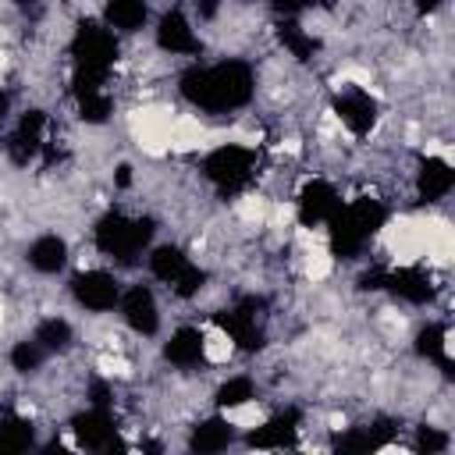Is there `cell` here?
Returning <instances> with one entry per match:
<instances>
[{
  "label": "cell",
  "instance_id": "6",
  "mask_svg": "<svg viewBox=\"0 0 455 455\" xmlns=\"http://www.w3.org/2000/svg\"><path fill=\"white\" fill-rule=\"evenodd\" d=\"M259 299L256 295H245V299H238L228 313H217V323H220V331L238 345V348H245V352H256L259 345H263V313H259Z\"/></svg>",
  "mask_w": 455,
  "mask_h": 455
},
{
  "label": "cell",
  "instance_id": "17",
  "mask_svg": "<svg viewBox=\"0 0 455 455\" xmlns=\"http://www.w3.org/2000/svg\"><path fill=\"white\" fill-rule=\"evenodd\" d=\"M25 259H28V267H32L36 274H60L64 263H68V242H64L60 235L46 231V235H39V238L28 245Z\"/></svg>",
  "mask_w": 455,
  "mask_h": 455
},
{
  "label": "cell",
  "instance_id": "5",
  "mask_svg": "<svg viewBox=\"0 0 455 455\" xmlns=\"http://www.w3.org/2000/svg\"><path fill=\"white\" fill-rule=\"evenodd\" d=\"M146 263H149V274L164 281L178 299H196L203 291V281H206L203 267L192 263L178 245H153Z\"/></svg>",
  "mask_w": 455,
  "mask_h": 455
},
{
  "label": "cell",
  "instance_id": "12",
  "mask_svg": "<svg viewBox=\"0 0 455 455\" xmlns=\"http://www.w3.org/2000/svg\"><path fill=\"white\" fill-rule=\"evenodd\" d=\"M43 132H46V114L36 110V107L25 110V114L18 117V128H14L11 139H7V153H11V160L25 167V164L43 149V142H46Z\"/></svg>",
  "mask_w": 455,
  "mask_h": 455
},
{
  "label": "cell",
  "instance_id": "1",
  "mask_svg": "<svg viewBox=\"0 0 455 455\" xmlns=\"http://www.w3.org/2000/svg\"><path fill=\"white\" fill-rule=\"evenodd\" d=\"M178 89H181L185 103H192L203 114H231V110H242L256 96V75L245 60L224 57L206 68L192 64L178 78Z\"/></svg>",
  "mask_w": 455,
  "mask_h": 455
},
{
  "label": "cell",
  "instance_id": "24",
  "mask_svg": "<svg viewBox=\"0 0 455 455\" xmlns=\"http://www.w3.org/2000/svg\"><path fill=\"white\" fill-rule=\"evenodd\" d=\"M281 43H284V50H288L291 57H299V60L313 57V50H316V36L306 32L302 25H295L291 18H284V25H281Z\"/></svg>",
  "mask_w": 455,
  "mask_h": 455
},
{
  "label": "cell",
  "instance_id": "26",
  "mask_svg": "<svg viewBox=\"0 0 455 455\" xmlns=\"http://www.w3.org/2000/svg\"><path fill=\"white\" fill-rule=\"evenodd\" d=\"M444 448H448V434H441L437 427H419L416 430V451L434 455V451H444Z\"/></svg>",
  "mask_w": 455,
  "mask_h": 455
},
{
  "label": "cell",
  "instance_id": "27",
  "mask_svg": "<svg viewBox=\"0 0 455 455\" xmlns=\"http://www.w3.org/2000/svg\"><path fill=\"white\" fill-rule=\"evenodd\" d=\"M192 4H196L199 18H213V14L220 11V0H192Z\"/></svg>",
  "mask_w": 455,
  "mask_h": 455
},
{
  "label": "cell",
  "instance_id": "20",
  "mask_svg": "<svg viewBox=\"0 0 455 455\" xmlns=\"http://www.w3.org/2000/svg\"><path fill=\"white\" fill-rule=\"evenodd\" d=\"M416 352L427 359V363H437L441 370L451 366L448 359V327L444 323H427L419 334H416Z\"/></svg>",
  "mask_w": 455,
  "mask_h": 455
},
{
  "label": "cell",
  "instance_id": "2",
  "mask_svg": "<svg viewBox=\"0 0 455 455\" xmlns=\"http://www.w3.org/2000/svg\"><path fill=\"white\" fill-rule=\"evenodd\" d=\"M387 220V206L380 199H352V203H341V210L331 217L327 224V235H331V256L338 259H355L370 238L384 228Z\"/></svg>",
  "mask_w": 455,
  "mask_h": 455
},
{
  "label": "cell",
  "instance_id": "23",
  "mask_svg": "<svg viewBox=\"0 0 455 455\" xmlns=\"http://www.w3.org/2000/svg\"><path fill=\"white\" fill-rule=\"evenodd\" d=\"M36 441V427L21 416H4L0 419V451H25Z\"/></svg>",
  "mask_w": 455,
  "mask_h": 455
},
{
  "label": "cell",
  "instance_id": "3",
  "mask_svg": "<svg viewBox=\"0 0 455 455\" xmlns=\"http://www.w3.org/2000/svg\"><path fill=\"white\" fill-rule=\"evenodd\" d=\"M153 238V220L149 217H128V213H107L92 228V245L110 256L114 263H135L139 252Z\"/></svg>",
  "mask_w": 455,
  "mask_h": 455
},
{
  "label": "cell",
  "instance_id": "4",
  "mask_svg": "<svg viewBox=\"0 0 455 455\" xmlns=\"http://www.w3.org/2000/svg\"><path fill=\"white\" fill-rule=\"evenodd\" d=\"M252 174H256V149H249L242 142H224V146L210 149L203 160V178L220 192L245 188Z\"/></svg>",
  "mask_w": 455,
  "mask_h": 455
},
{
  "label": "cell",
  "instance_id": "8",
  "mask_svg": "<svg viewBox=\"0 0 455 455\" xmlns=\"http://www.w3.org/2000/svg\"><path fill=\"white\" fill-rule=\"evenodd\" d=\"M117 309H121V320L132 334L153 338L160 331V306H156V295L149 284H132L128 291H121Z\"/></svg>",
  "mask_w": 455,
  "mask_h": 455
},
{
  "label": "cell",
  "instance_id": "10",
  "mask_svg": "<svg viewBox=\"0 0 455 455\" xmlns=\"http://www.w3.org/2000/svg\"><path fill=\"white\" fill-rule=\"evenodd\" d=\"M156 46H160L164 53H174V57H192V53H199L203 43H199L192 21L185 18V11L171 7V11H164L160 21H156Z\"/></svg>",
  "mask_w": 455,
  "mask_h": 455
},
{
  "label": "cell",
  "instance_id": "16",
  "mask_svg": "<svg viewBox=\"0 0 455 455\" xmlns=\"http://www.w3.org/2000/svg\"><path fill=\"white\" fill-rule=\"evenodd\" d=\"M455 185V171L448 160L441 156H427L419 160V171H416V192L423 203H441Z\"/></svg>",
  "mask_w": 455,
  "mask_h": 455
},
{
  "label": "cell",
  "instance_id": "21",
  "mask_svg": "<svg viewBox=\"0 0 455 455\" xmlns=\"http://www.w3.org/2000/svg\"><path fill=\"white\" fill-rule=\"evenodd\" d=\"M252 398H256V384H252L249 373H235V377H228V380L217 387V395H213L217 409H228V412L249 405Z\"/></svg>",
  "mask_w": 455,
  "mask_h": 455
},
{
  "label": "cell",
  "instance_id": "18",
  "mask_svg": "<svg viewBox=\"0 0 455 455\" xmlns=\"http://www.w3.org/2000/svg\"><path fill=\"white\" fill-rule=\"evenodd\" d=\"M146 18H149V4L146 0H107L103 4V25L110 32L132 36V32H139L146 25Z\"/></svg>",
  "mask_w": 455,
  "mask_h": 455
},
{
  "label": "cell",
  "instance_id": "14",
  "mask_svg": "<svg viewBox=\"0 0 455 455\" xmlns=\"http://www.w3.org/2000/svg\"><path fill=\"white\" fill-rule=\"evenodd\" d=\"M299 423H302V416H299V409H284V412H277V416H270L263 427H256L249 437H245V444L249 448H291L295 444V434H299Z\"/></svg>",
  "mask_w": 455,
  "mask_h": 455
},
{
  "label": "cell",
  "instance_id": "28",
  "mask_svg": "<svg viewBox=\"0 0 455 455\" xmlns=\"http://www.w3.org/2000/svg\"><path fill=\"white\" fill-rule=\"evenodd\" d=\"M412 4H416V11H419V14H430V11H437V4H441V0H412Z\"/></svg>",
  "mask_w": 455,
  "mask_h": 455
},
{
  "label": "cell",
  "instance_id": "13",
  "mask_svg": "<svg viewBox=\"0 0 455 455\" xmlns=\"http://www.w3.org/2000/svg\"><path fill=\"white\" fill-rule=\"evenodd\" d=\"M334 114H338V121H341L352 135H366V132L377 124V103H373L370 92H363V89H345V92L334 100Z\"/></svg>",
  "mask_w": 455,
  "mask_h": 455
},
{
  "label": "cell",
  "instance_id": "25",
  "mask_svg": "<svg viewBox=\"0 0 455 455\" xmlns=\"http://www.w3.org/2000/svg\"><path fill=\"white\" fill-rule=\"evenodd\" d=\"M46 355H50V352H46L36 338H32V341H18V345L11 348V366H14L18 373H36Z\"/></svg>",
  "mask_w": 455,
  "mask_h": 455
},
{
  "label": "cell",
  "instance_id": "22",
  "mask_svg": "<svg viewBox=\"0 0 455 455\" xmlns=\"http://www.w3.org/2000/svg\"><path fill=\"white\" fill-rule=\"evenodd\" d=\"M32 338H36L46 352H64V348L75 341V331H71V323H68L64 316H46V320H39V327L32 331Z\"/></svg>",
  "mask_w": 455,
  "mask_h": 455
},
{
  "label": "cell",
  "instance_id": "11",
  "mask_svg": "<svg viewBox=\"0 0 455 455\" xmlns=\"http://www.w3.org/2000/svg\"><path fill=\"white\" fill-rule=\"evenodd\" d=\"M71 430L82 448H114L117 444V423L107 405H89L71 419Z\"/></svg>",
  "mask_w": 455,
  "mask_h": 455
},
{
  "label": "cell",
  "instance_id": "9",
  "mask_svg": "<svg viewBox=\"0 0 455 455\" xmlns=\"http://www.w3.org/2000/svg\"><path fill=\"white\" fill-rule=\"evenodd\" d=\"M295 210H299L302 228H320V224H331V217L341 210V196L331 181L313 178V181L302 185V192L295 199Z\"/></svg>",
  "mask_w": 455,
  "mask_h": 455
},
{
  "label": "cell",
  "instance_id": "15",
  "mask_svg": "<svg viewBox=\"0 0 455 455\" xmlns=\"http://www.w3.org/2000/svg\"><path fill=\"white\" fill-rule=\"evenodd\" d=\"M164 359L178 370H192L206 359V334L199 327H178L167 345H164Z\"/></svg>",
  "mask_w": 455,
  "mask_h": 455
},
{
  "label": "cell",
  "instance_id": "7",
  "mask_svg": "<svg viewBox=\"0 0 455 455\" xmlns=\"http://www.w3.org/2000/svg\"><path fill=\"white\" fill-rule=\"evenodd\" d=\"M71 299L89 313H110L121 299V281L110 270H78L71 277Z\"/></svg>",
  "mask_w": 455,
  "mask_h": 455
},
{
  "label": "cell",
  "instance_id": "19",
  "mask_svg": "<svg viewBox=\"0 0 455 455\" xmlns=\"http://www.w3.org/2000/svg\"><path fill=\"white\" fill-rule=\"evenodd\" d=\"M231 441H235V427H231V419H224V416H210V419H203V423L192 427L188 448H192V451H203V455H213V451H224Z\"/></svg>",
  "mask_w": 455,
  "mask_h": 455
}]
</instances>
